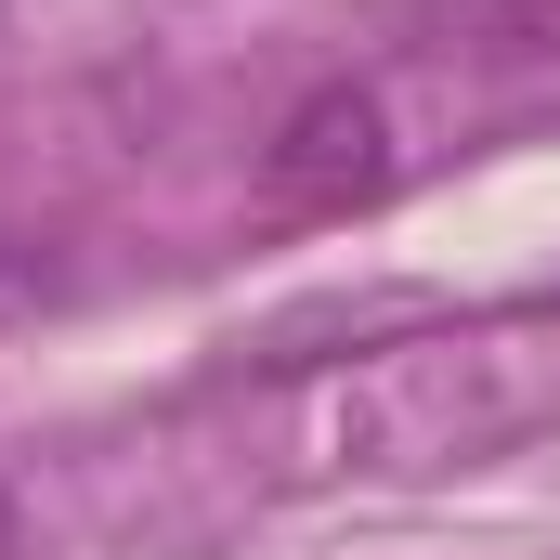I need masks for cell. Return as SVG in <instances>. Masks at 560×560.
Masks as SVG:
<instances>
[{
	"label": "cell",
	"mask_w": 560,
	"mask_h": 560,
	"mask_svg": "<svg viewBox=\"0 0 560 560\" xmlns=\"http://www.w3.org/2000/svg\"><path fill=\"white\" fill-rule=\"evenodd\" d=\"M522 430L509 352L495 339H430V352H365L300 405V456L313 469H456L482 443Z\"/></svg>",
	"instance_id": "cell-1"
},
{
	"label": "cell",
	"mask_w": 560,
	"mask_h": 560,
	"mask_svg": "<svg viewBox=\"0 0 560 560\" xmlns=\"http://www.w3.org/2000/svg\"><path fill=\"white\" fill-rule=\"evenodd\" d=\"M392 183V118H378V92H352V79H326V92H300L261 143V209L287 222H339V209H365Z\"/></svg>",
	"instance_id": "cell-2"
},
{
	"label": "cell",
	"mask_w": 560,
	"mask_h": 560,
	"mask_svg": "<svg viewBox=\"0 0 560 560\" xmlns=\"http://www.w3.org/2000/svg\"><path fill=\"white\" fill-rule=\"evenodd\" d=\"M522 26H548V39H535V52H560V0H535V13H522Z\"/></svg>",
	"instance_id": "cell-3"
},
{
	"label": "cell",
	"mask_w": 560,
	"mask_h": 560,
	"mask_svg": "<svg viewBox=\"0 0 560 560\" xmlns=\"http://www.w3.org/2000/svg\"><path fill=\"white\" fill-rule=\"evenodd\" d=\"M0 560H13V482H0Z\"/></svg>",
	"instance_id": "cell-4"
}]
</instances>
